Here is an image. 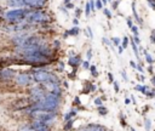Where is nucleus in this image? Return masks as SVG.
<instances>
[{
  "label": "nucleus",
  "mask_w": 155,
  "mask_h": 131,
  "mask_svg": "<svg viewBox=\"0 0 155 131\" xmlns=\"http://www.w3.org/2000/svg\"><path fill=\"white\" fill-rule=\"evenodd\" d=\"M88 131H107V129L99 124H90L87 127H86Z\"/></svg>",
  "instance_id": "obj_13"
},
{
  "label": "nucleus",
  "mask_w": 155,
  "mask_h": 131,
  "mask_svg": "<svg viewBox=\"0 0 155 131\" xmlns=\"http://www.w3.org/2000/svg\"><path fill=\"white\" fill-rule=\"evenodd\" d=\"M68 2H70V0H64V5H65V4H68Z\"/></svg>",
  "instance_id": "obj_59"
},
{
  "label": "nucleus",
  "mask_w": 155,
  "mask_h": 131,
  "mask_svg": "<svg viewBox=\"0 0 155 131\" xmlns=\"http://www.w3.org/2000/svg\"><path fill=\"white\" fill-rule=\"evenodd\" d=\"M102 1H103V4H104V5H107V4H108V0H102Z\"/></svg>",
  "instance_id": "obj_58"
},
{
  "label": "nucleus",
  "mask_w": 155,
  "mask_h": 131,
  "mask_svg": "<svg viewBox=\"0 0 155 131\" xmlns=\"http://www.w3.org/2000/svg\"><path fill=\"white\" fill-rule=\"evenodd\" d=\"M138 79H140V81H144V79H145V78H144V75H143V74H140V75L138 76Z\"/></svg>",
  "instance_id": "obj_56"
},
{
  "label": "nucleus",
  "mask_w": 155,
  "mask_h": 131,
  "mask_svg": "<svg viewBox=\"0 0 155 131\" xmlns=\"http://www.w3.org/2000/svg\"><path fill=\"white\" fill-rule=\"evenodd\" d=\"M29 10H25V8H15V10H10L7 12H5L4 17L6 21L11 22V23H21V22H24L25 21V17H27V13H28Z\"/></svg>",
  "instance_id": "obj_3"
},
{
  "label": "nucleus",
  "mask_w": 155,
  "mask_h": 131,
  "mask_svg": "<svg viewBox=\"0 0 155 131\" xmlns=\"http://www.w3.org/2000/svg\"><path fill=\"white\" fill-rule=\"evenodd\" d=\"M103 1L102 0H96V7H97V10H102L103 8Z\"/></svg>",
  "instance_id": "obj_28"
},
{
  "label": "nucleus",
  "mask_w": 155,
  "mask_h": 131,
  "mask_svg": "<svg viewBox=\"0 0 155 131\" xmlns=\"http://www.w3.org/2000/svg\"><path fill=\"white\" fill-rule=\"evenodd\" d=\"M121 75H122V78H124V80H125V81H127V75H126V73H125L124 70L121 72Z\"/></svg>",
  "instance_id": "obj_50"
},
{
  "label": "nucleus",
  "mask_w": 155,
  "mask_h": 131,
  "mask_svg": "<svg viewBox=\"0 0 155 131\" xmlns=\"http://www.w3.org/2000/svg\"><path fill=\"white\" fill-rule=\"evenodd\" d=\"M59 69H61V70H63V69H64V64H63L62 62H59Z\"/></svg>",
  "instance_id": "obj_55"
},
{
  "label": "nucleus",
  "mask_w": 155,
  "mask_h": 131,
  "mask_svg": "<svg viewBox=\"0 0 155 131\" xmlns=\"http://www.w3.org/2000/svg\"><path fill=\"white\" fill-rule=\"evenodd\" d=\"M126 22H127V25H128V28H130V29L134 25V24H133V21H132V18H131V17H127V18H126Z\"/></svg>",
  "instance_id": "obj_31"
},
{
  "label": "nucleus",
  "mask_w": 155,
  "mask_h": 131,
  "mask_svg": "<svg viewBox=\"0 0 155 131\" xmlns=\"http://www.w3.org/2000/svg\"><path fill=\"white\" fill-rule=\"evenodd\" d=\"M110 41H111V44H113V45H115V46H120L122 40H121L120 38H117V36H114V38H111V39H110Z\"/></svg>",
  "instance_id": "obj_19"
},
{
  "label": "nucleus",
  "mask_w": 155,
  "mask_h": 131,
  "mask_svg": "<svg viewBox=\"0 0 155 131\" xmlns=\"http://www.w3.org/2000/svg\"><path fill=\"white\" fill-rule=\"evenodd\" d=\"M82 61H81V57L79 56V55H74V56H70L69 57V59H68V64L69 66H71L74 69H76L79 66H80V63H81Z\"/></svg>",
  "instance_id": "obj_10"
},
{
  "label": "nucleus",
  "mask_w": 155,
  "mask_h": 131,
  "mask_svg": "<svg viewBox=\"0 0 155 131\" xmlns=\"http://www.w3.org/2000/svg\"><path fill=\"white\" fill-rule=\"evenodd\" d=\"M98 113H99L101 115H105V114L108 113V109H107L105 107H103V106H98Z\"/></svg>",
  "instance_id": "obj_22"
},
{
  "label": "nucleus",
  "mask_w": 155,
  "mask_h": 131,
  "mask_svg": "<svg viewBox=\"0 0 155 131\" xmlns=\"http://www.w3.org/2000/svg\"><path fill=\"white\" fill-rule=\"evenodd\" d=\"M80 15H81V10H80V8H76V10H75V16H76V18H79Z\"/></svg>",
  "instance_id": "obj_42"
},
{
  "label": "nucleus",
  "mask_w": 155,
  "mask_h": 131,
  "mask_svg": "<svg viewBox=\"0 0 155 131\" xmlns=\"http://www.w3.org/2000/svg\"><path fill=\"white\" fill-rule=\"evenodd\" d=\"M149 39H150V42H151V44H155V30H151V32H150Z\"/></svg>",
  "instance_id": "obj_30"
},
{
  "label": "nucleus",
  "mask_w": 155,
  "mask_h": 131,
  "mask_svg": "<svg viewBox=\"0 0 155 131\" xmlns=\"http://www.w3.org/2000/svg\"><path fill=\"white\" fill-rule=\"evenodd\" d=\"M117 50H119V51H117L119 53H122L125 49H124V46H122V45H120V46H117Z\"/></svg>",
  "instance_id": "obj_47"
},
{
  "label": "nucleus",
  "mask_w": 155,
  "mask_h": 131,
  "mask_svg": "<svg viewBox=\"0 0 155 131\" xmlns=\"http://www.w3.org/2000/svg\"><path fill=\"white\" fill-rule=\"evenodd\" d=\"M108 78H109V81L110 82H114V76H113L111 73H108Z\"/></svg>",
  "instance_id": "obj_45"
},
{
  "label": "nucleus",
  "mask_w": 155,
  "mask_h": 131,
  "mask_svg": "<svg viewBox=\"0 0 155 131\" xmlns=\"http://www.w3.org/2000/svg\"><path fill=\"white\" fill-rule=\"evenodd\" d=\"M65 6H67V8H74V5H73L71 2H68V4H65Z\"/></svg>",
  "instance_id": "obj_48"
},
{
  "label": "nucleus",
  "mask_w": 155,
  "mask_h": 131,
  "mask_svg": "<svg viewBox=\"0 0 155 131\" xmlns=\"http://www.w3.org/2000/svg\"><path fill=\"white\" fill-rule=\"evenodd\" d=\"M130 98H125V104H130Z\"/></svg>",
  "instance_id": "obj_57"
},
{
  "label": "nucleus",
  "mask_w": 155,
  "mask_h": 131,
  "mask_svg": "<svg viewBox=\"0 0 155 131\" xmlns=\"http://www.w3.org/2000/svg\"><path fill=\"white\" fill-rule=\"evenodd\" d=\"M24 1H25V6L36 10H40L45 5V0H24Z\"/></svg>",
  "instance_id": "obj_9"
},
{
  "label": "nucleus",
  "mask_w": 155,
  "mask_h": 131,
  "mask_svg": "<svg viewBox=\"0 0 155 131\" xmlns=\"http://www.w3.org/2000/svg\"><path fill=\"white\" fill-rule=\"evenodd\" d=\"M147 2H148V5L150 6V8L155 11V0H147Z\"/></svg>",
  "instance_id": "obj_32"
},
{
  "label": "nucleus",
  "mask_w": 155,
  "mask_h": 131,
  "mask_svg": "<svg viewBox=\"0 0 155 131\" xmlns=\"http://www.w3.org/2000/svg\"><path fill=\"white\" fill-rule=\"evenodd\" d=\"M130 66H131L132 68H134V69H137V63H136L134 61H130Z\"/></svg>",
  "instance_id": "obj_43"
},
{
  "label": "nucleus",
  "mask_w": 155,
  "mask_h": 131,
  "mask_svg": "<svg viewBox=\"0 0 155 131\" xmlns=\"http://www.w3.org/2000/svg\"><path fill=\"white\" fill-rule=\"evenodd\" d=\"M91 12L92 11H91V6H90V1H88V2H86V6H85V15L88 17L91 15Z\"/></svg>",
  "instance_id": "obj_23"
},
{
  "label": "nucleus",
  "mask_w": 155,
  "mask_h": 131,
  "mask_svg": "<svg viewBox=\"0 0 155 131\" xmlns=\"http://www.w3.org/2000/svg\"><path fill=\"white\" fill-rule=\"evenodd\" d=\"M119 0H116V1H113V10H116L117 8V6H119Z\"/></svg>",
  "instance_id": "obj_38"
},
{
  "label": "nucleus",
  "mask_w": 155,
  "mask_h": 131,
  "mask_svg": "<svg viewBox=\"0 0 155 131\" xmlns=\"http://www.w3.org/2000/svg\"><path fill=\"white\" fill-rule=\"evenodd\" d=\"M74 104H80V98L79 97H75L74 98Z\"/></svg>",
  "instance_id": "obj_51"
},
{
  "label": "nucleus",
  "mask_w": 155,
  "mask_h": 131,
  "mask_svg": "<svg viewBox=\"0 0 155 131\" xmlns=\"http://www.w3.org/2000/svg\"><path fill=\"white\" fill-rule=\"evenodd\" d=\"M53 45H54V47H56V49H59V41H58V40H54Z\"/></svg>",
  "instance_id": "obj_49"
},
{
  "label": "nucleus",
  "mask_w": 155,
  "mask_h": 131,
  "mask_svg": "<svg viewBox=\"0 0 155 131\" xmlns=\"http://www.w3.org/2000/svg\"><path fill=\"white\" fill-rule=\"evenodd\" d=\"M147 70H148L149 73H153V70H154V69H153V66H151V64H149V67L147 68Z\"/></svg>",
  "instance_id": "obj_52"
},
{
  "label": "nucleus",
  "mask_w": 155,
  "mask_h": 131,
  "mask_svg": "<svg viewBox=\"0 0 155 131\" xmlns=\"http://www.w3.org/2000/svg\"><path fill=\"white\" fill-rule=\"evenodd\" d=\"M75 114H76V109H74V108H73V109H71L69 113H67V114L64 115V120H65V121L70 120L73 116H75Z\"/></svg>",
  "instance_id": "obj_18"
},
{
  "label": "nucleus",
  "mask_w": 155,
  "mask_h": 131,
  "mask_svg": "<svg viewBox=\"0 0 155 131\" xmlns=\"http://www.w3.org/2000/svg\"><path fill=\"white\" fill-rule=\"evenodd\" d=\"M113 84H114V90H115V92H119V91H120V89H119V84H117L116 81H114Z\"/></svg>",
  "instance_id": "obj_40"
},
{
  "label": "nucleus",
  "mask_w": 155,
  "mask_h": 131,
  "mask_svg": "<svg viewBox=\"0 0 155 131\" xmlns=\"http://www.w3.org/2000/svg\"><path fill=\"white\" fill-rule=\"evenodd\" d=\"M120 123L122 124V126H126V123H125V120H124V115H122V114L120 115Z\"/></svg>",
  "instance_id": "obj_46"
},
{
  "label": "nucleus",
  "mask_w": 155,
  "mask_h": 131,
  "mask_svg": "<svg viewBox=\"0 0 155 131\" xmlns=\"http://www.w3.org/2000/svg\"><path fill=\"white\" fill-rule=\"evenodd\" d=\"M150 81H151V84H153V85L155 86V74H154V75L151 76V79H150Z\"/></svg>",
  "instance_id": "obj_54"
},
{
  "label": "nucleus",
  "mask_w": 155,
  "mask_h": 131,
  "mask_svg": "<svg viewBox=\"0 0 155 131\" xmlns=\"http://www.w3.org/2000/svg\"><path fill=\"white\" fill-rule=\"evenodd\" d=\"M7 5L11 6V7L21 8V7L25 6V1L24 0H7Z\"/></svg>",
  "instance_id": "obj_11"
},
{
  "label": "nucleus",
  "mask_w": 155,
  "mask_h": 131,
  "mask_svg": "<svg viewBox=\"0 0 155 131\" xmlns=\"http://www.w3.org/2000/svg\"><path fill=\"white\" fill-rule=\"evenodd\" d=\"M137 70H138L140 74H143V73H144V69H143V67H142L140 64H137Z\"/></svg>",
  "instance_id": "obj_39"
},
{
  "label": "nucleus",
  "mask_w": 155,
  "mask_h": 131,
  "mask_svg": "<svg viewBox=\"0 0 155 131\" xmlns=\"http://www.w3.org/2000/svg\"><path fill=\"white\" fill-rule=\"evenodd\" d=\"M1 15H2V10L0 8V17H1Z\"/></svg>",
  "instance_id": "obj_60"
},
{
  "label": "nucleus",
  "mask_w": 155,
  "mask_h": 131,
  "mask_svg": "<svg viewBox=\"0 0 155 131\" xmlns=\"http://www.w3.org/2000/svg\"><path fill=\"white\" fill-rule=\"evenodd\" d=\"M29 115L34 120H41V121H45V123L52 121L56 118L54 112H48V110H42V109H30Z\"/></svg>",
  "instance_id": "obj_5"
},
{
  "label": "nucleus",
  "mask_w": 155,
  "mask_h": 131,
  "mask_svg": "<svg viewBox=\"0 0 155 131\" xmlns=\"http://www.w3.org/2000/svg\"><path fill=\"white\" fill-rule=\"evenodd\" d=\"M108 2H111V0H108Z\"/></svg>",
  "instance_id": "obj_63"
},
{
  "label": "nucleus",
  "mask_w": 155,
  "mask_h": 131,
  "mask_svg": "<svg viewBox=\"0 0 155 131\" xmlns=\"http://www.w3.org/2000/svg\"><path fill=\"white\" fill-rule=\"evenodd\" d=\"M58 101H59V96L51 93V92H47L42 98L34 102L29 108L30 109H42V110L54 112V109L58 106Z\"/></svg>",
  "instance_id": "obj_1"
},
{
  "label": "nucleus",
  "mask_w": 155,
  "mask_h": 131,
  "mask_svg": "<svg viewBox=\"0 0 155 131\" xmlns=\"http://www.w3.org/2000/svg\"><path fill=\"white\" fill-rule=\"evenodd\" d=\"M25 21L30 24L31 23H47V22H50V17L44 11L35 10V11H28Z\"/></svg>",
  "instance_id": "obj_4"
},
{
  "label": "nucleus",
  "mask_w": 155,
  "mask_h": 131,
  "mask_svg": "<svg viewBox=\"0 0 155 131\" xmlns=\"http://www.w3.org/2000/svg\"><path fill=\"white\" fill-rule=\"evenodd\" d=\"M145 96H148V97H150V98H153V97H155V90H147V92H145Z\"/></svg>",
  "instance_id": "obj_26"
},
{
  "label": "nucleus",
  "mask_w": 155,
  "mask_h": 131,
  "mask_svg": "<svg viewBox=\"0 0 155 131\" xmlns=\"http://www.w3.org/2000/svg\"><path fill=\"white\" fill-rule=\"evenodd\" d=\"M86 35H88L91 39L93 38V33H92V30H91V28H90V27H87V28H86Z\"/></svg>",
  "instance_id": "obj_34"
},
{
  "label": "nucleus",
  "mask_w": 155,
  "mask_h": 131,
  "mask_svg": "<svg viewBox=\"0 0 155 131\" xmlns=\"http://www.w3.org/2000/svg\"><path fill=\"white\" fill-rule=\"evenodd\" d=\"M79 33H80V29H79V27L75 25V27H73L71 29H69L64 33V38H67L69 35H79Z\"/></svg>",
  "instance_id": "obj_15"
},
{
  "label": "nucleus",
  "mask_w": 155,
  "mask_h": 131,
  "mask_svg": "<svg viewBox=\"0 0 155 131\" xmlns=\"http://www.w3.org/2000/svg\"><path fill=\"white\" fill-rule=\"evenodd\" d=\"M131 7H132V15H133V17H134L136 22H137L139 25H143V19L138 16V12H137V10H136V1H132Z\"/></svg>",
  "instance_id": "obj_12"
},
{
  "label": "nucleus",
  "mask_w": 155,
  "mask_h": 131,
  "mask_svg": "<svg viewBox=\"0 0 155 131\" xmlns=\"http://www.w3.org/2000/svg\"><path fill=\"white\" fill-rule=\"evenodd\" d=\"M90 6H91V11L93 12L96 10V1L94 0H90Z\"/></svg>",
  "instance_id": "obj_33"
},
{
  "label": "nucleus",
  "mask_w": 155,
  "mask_h": 131,
  "mask_svg": "<svg viewBox=\"0 0 155 131\" xmlns=\"http://www.w3.org/2000/svg\"><path fill=\"white\" fill-rule=\"evenodd\" d=\"M144 126H145V131H149L150 127H151V120L148 119V118H145L144 119Z\"/></svg>",
  "instance_id": "obj_20"
},
{
  "label": "nucleus",
  "mask_w": 155,
  "mask_h": 131,
  "mask_svg": "<svg viewBox=\"0 0 155 131\" xmlns=\"http://www.w3.org/2000/svg\"><path fill=\"white\" fill-rule=\"evenodd\" d=\"M33 79L35 82L38 84H46V82H54V84H59V79L56 74L53 73H48L44 69H39L35 70L33 73Z\"/></svg>",
  "instance_id": "obj_2"
},
{
  "label": "nucleus",
  "mask_w": 155,
  "mask_h": 131,
  "mask_svg": "<svg viewBox=\"0 0 155 131\" xmlns=\"http://www.w3.org/2000/svg\"><path fill=\"white\" fill-rule=\"evenodd\" d=\"M102 40H103V44H105V45H111V42H110V41H109L107 38H103Z\"/></svg>",
  "instance_id": "obj_44"
},
{
  "label": "nucleus",
  "mask_w": 155,
  "mask_h": 131,
  "mask_svg": "<svg viewBox=\"0 0 155 131\" xmlns=\"http://www.w3.org/2000/svg\"><path fill=\"white\" fill-rule=\"evenodd\" d=\"M131 32L133 33V35H134V36H137V35L139 34V29H138V25H133V27L131 28Z\"/></svg>",
  "instance_id": "obj_27"
},
{
  "label": "nucleus",
  "mask_w": 155,
  "mask_h": 131,
  "mask_svg": "<svg viewBox=\"0 0 155 131\" xmlns=\"http://www.w3.org/2000/svg\"><path fill=\"white\" fill-rule=\"evenodd\" d=\"M90 70H91L92 76H94V78L98 76V72H97V69H96V66H91V67H90Z\"/></svg>",
  "instance_id": "obj_24"
},
{
  "label": "nucleus",
  "mask_w": 155,
  "mask_h": 131,
  "mask_svg": "<svg viewBox=\"0 0 155 131\" xmlns=\"http://www.w3.org/2000/svg\"><path fill=\"white\" fill-rule=\"evenodd\" d=\"M133 40H134V42H136L138 46H140V38H139L138 35H137V36H134V35H133Z\"/></svg>",
  "instance_id": "obj_36"
},
{
  "label": "nucleus",
  "mask_w": 155,
  "mask_h": 131,
  "mask_svg": "<svg viewBox=\"0 0 155 131\" xmlns=\"http://www.w3.org/2000/svg\"><path fill=\"white\" fill-rule=\"evenodd\" d=\"M73 23H74V25H78L79 24V18H74L73 19Z\"/></svg>",
  "instance_id": "obj_53"
},
{
  "label": "nucleus",
  "mask_w": 155,
  "mask_h": 131,
  "mask_svg": "<svg viewBox=\"0 0 155 131\" xmlns=\"http://www.w3.org/2000/svg\"><path fill=\"white\" fill-rule=\"evenodd\" d=\"M16 76V70L12 68H4L0 69V79L4 81H8Z\"/></svg>",
  "instance_id": "obj_7"
},
{
  "label": "nucleus",
  "mask_w": 155,
  "mask_h": 131,
  "mask_svg": "<svg viewBox=\"0 0 155 131\" xmlns=\"http://www.w3.org/2000/svg\"><path fill=\"white\" fill-rule=\"evenodd\" d=\"M131 131H136V130H134V129H132V127H131Z\"/></svg>",
  "instance_id": "obj_61"
},
{
  "label": "nucleus",
  "mask_w": 155,
  "mask_h": 131,
  "mask_svg": "<svg viewBox=\"0 0 155 131\" xmlns=\"http://www.w3.org/2000/svg\"><path fill=\"white\" fill-rule=\"evenodd\" d=\"M130 41H131V46H132V50H133V53L136 56V58L138 61H140V57H139V49H138V45L134 42L133 38H130Z\"/></svg>",
  "instance_id": "obj_14"
},
{
  "label": "nucleus",
  "mask_w": 155,
  "mask_h": 131,
  "mask_svg": "<svg viewBox=\"0 0 155 131\" xmlns=\"http://www.w3.org/2000/svg\"><path fill=\"white\" fill-rule=\"evenodd\" d=\"M73 119H70V120H68V121H65L67 124H65V126H64V130L65 131H68V130H70L71 129V126H73Z\"/></svg>",
  "instance_id": "obj_25"
},
{
  "label": "nucleus",
  "mask_w": 155,
  "mask_h": 131,
  "mask_svg": "<svg viewBox=\"0 0 155 131\" xmlns=\"http://www.w3.org/2000/svg\"><path fill=\"white\" fill-rule=\"evenodd\" d=\"M128 42H130V38L128 36H124L122 38V41H121V45L124 46V49H126L128 46Z\"/></svg>",
  "instance_id": "obj_21"
},
{
  "label": "nucleus",
  "mask_w": 155,
  "mask_h": 131,
  "mask_svg": "<svg viewBox=\"0 0 155 131\" xmlns=\"http://www.w3.org/2000/svg\"><path fill=\"white\" fill-rule=\"evenodd\" d=\"M143 52H144V56H145V62L147 63H149V64H153L155 61H154V58H153V56L151 55H149L148 52H147V50H143Z\"/></svg>",
  "instance_id": "obj_16"
},
{
  "label": "nucleus",
  "mask_w": 155,
  "mask_h": 131,
  "mask_svg": "<svg viewBox=\"0 0 155 131\" xmlns=\"http://www.w3.org/2000/svg\"><path fill=\"white\" fill-rule=\"evenodd\" d=\"M94 104H97V106H102V98H96L94 99Z\"/></svg>",
  "instance_id": "obj_41"
},
{
  "label": "nucleus",
  "mask_w": 155,
  "mask_h": 131,
  "mask_svg": "<svg viewBox=\"0 0 155 131\" xmlns=\"http://www.w3.org/2000/svg\"><path fill=\"white\" fill-rule=\"evenodd\" d=\"M31 80H34L33 74H29V73H19L18 75H16V84L19 86L30 85Z\"/></svg>",
  "instance_id": "obj_6"
},
{
  "label": "nucleus",
  "mask_w": 155,
  "mask_h": 131,
  "mask_svg": "<svg viewBox=\"0 0 155 131\" xmlns=\"http://www.w3.org/2000/svg\"><path fill=\"white\" fill-rule=\"evenodd\" d=\"M103 13H104V15L107 16V18H109V19H110L111 16H113L111 12H110V10H108V8H103Z\"/></svg>",
  "instance_id": "obj_29"
},
{
  "label": "nucleus",
  "mask_w": 155,
  "mask_h": 131,
  "mask_svg": "<svg viewBox=\"0 0 155 131\" xmlns=\"http://www.w3.org/2000/svg\"><path fill=\"white\" fill-rule=\"evenodd\" d=\"M81 131H88V130H87V129H85V130H81Z\"/></svg>",
  "instance_id": "obj_62"
},
{
  "label": "nucleus",
  "mask_w": 155,
  "mask_h": 131,
  "mask_svg": "<svg viewBox=\"0 0 155 131\" xmlns=\"http://www.w3.org/2000/svg\"><path fill=\"white\" fill-rule=\"evenodd\" d=\"M134 90H136V91H138V92H142V93H144V95H145V92H147L148 87H147L145 85H140V84H138V85H136V86H134Z\"/></svg>",
  "instance_id": "obj_17"
},
{
  "label": "nucleus",
  "mask_w": 155,
  "mask_h": 131,
  "mask_svg": "<svg viewBox=\"0 0 155 131\" xmlns=\"http://www.w3.org/2000/svg\"><path fill=\"white\" fill-rule=\"evenodd\" d=\"M30 125L35 131H50V127H48L47 123L41 121V120H34Z\"/></svg>",
  "instance_id": "obj_8"
},
{
  "label": "nucleus",
  "mask_w": 155,
  "mask_h": 131,
  "mask_svg": "<svg viewBox=\"0 0 155 131\" xmlns=\"http://www.w3.org/2000/svg\"><path fill=\"white\" fill-rule=\"evenodd\" d=\"M86 56H87V61H90V59L92 58V50H91V49H88V50H87Z\"/></svg>",
  "instance_id": "obj_37"
},
{
  "label": "nucleus",
  "mask_w": 155,
  "mask_h": 131,
  "mask_svg": "<svg viewBox=\"0 0 155 131\" xmlns=\"http://www.w3.org/2000/svg\"><path fill=\"white\" fill-rule=\"evenodd\" d=\"M82 67H84L85 69H90V67H91V66H90V61H84V62H82Z\"/></svg>",
  "instance_id": "obj_35"
}]
</instances>
